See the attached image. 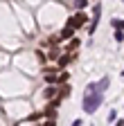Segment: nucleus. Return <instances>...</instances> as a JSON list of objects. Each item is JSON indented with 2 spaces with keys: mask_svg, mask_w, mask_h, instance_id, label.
Masks as SVG:
<instances>
[{
  "mask_svg": "<svg viewBox=\"0 0 124 126\" xmlns=\"http://www.w3.org/2000/svg\"><path fill=\"white\" fill-rule=\"evenodd\" d=\"M86 20H88V16L79 11V14H74V16H72V18L68 20V25H70L72 29H77V27H84V25H86Z\"/></svg>",
  "mask_w": 124,
  "mask_h": 126,
  "instance_id": "nucleus-2",
  "label": "nucleus"
},
{
  "mask_svg": "<svg viewBox=\"0 0 124 126\" xmlns=\"http://www.w3.org/2000/svg\"><path fill=\"white\" fill-rule=\"evenodd\" d=\"M45 126H54V124H52V122H48V124H45Z\"/></svg>",
  "mask_w": 124,
  "mask_h": 126,
  "instance_id": "nucleus-12",
  "label": "nucleus"
},
{
  "mask_svg": "<svg viewBox=\"0 0 124 126\" xmlns=\"http://www.w3.org/2000/svg\"><path fill=\"white\" fill-rule=\"evenodd\" d=\"M70 36H72V27L68 25V27H66L63 32H61V38H70Z\"/></svg>",
  "mask_w": 124,
  "mask_h": 126,
  "instance_id": "nucleus-4",
  "label": "nucleus"
},
{
  "mask_svg": "<svg viewBox=\"0 0 124 126\" xmlns=\"http://www.w3.org/2000/svg\"><path fill=\"white\" fill-rule=\"evenodd\" d=\"M122 124H124V122H120V124H117V126H122Z\"/></svg>",
  "mask_w": 124,
  "mask_h": 126,
  "instance_id": "nucleus-13",
  "label": "nucleus"
},
{
  "mask_svg": "<svg viewBox=\"0 0 124 126\" xmlns=\"http://www.w3.org/2000/svg\"><path fill=\"white\" fill-rule=\"evenodd\" d=\"M99 104H102V92L97 90V86H95V83H90V86L86 88V94H84L81 108L86 110V113H95Z\"/></svg>",
  "mask_w": 124,
  "mask_h": 126,
  "instance_id": "nucleus-1",
  "label": "nucleus"
},
{
  "mask_svg": "<svg viewBox=\"0 0 124 126\" xmlns=\"http://www.w3.org/2000/svg\"><path fill=\"white\" fill-rule=\"evenodd\" d=\"M108 83H111V79H108V77H104L102 81H99V83H95V86H97V90H99V92H104V90L108 88Z\"/></svg>",
  "mask_w": 124,
  "mask_h": 126,
  "instance_id": "nucleus-3",
  "label": "nucleus"
},
{
  "mask_svg": "<svg viewBox=\"0 0 124 126\" xmlns=\"http://www.w3.org/2000/svg\"><path fill=\"white\" fill-rule=\"evenodd\" d=\"M113 27H115V29H122V27H124V23H122V20H117V18H115V20H113Z\"/></svg>",
  "mask_w": 124,
  "mask_h": 126,
  "instance_id": "nucleus-8",
  "label": "nucleus"
},
{
  "mask_svg": "<svg viewBox=\"0 0 124 126\" xmlns=\"http://www.w3.org/2000/svg\"><path fill=\"white\" fill-rule=\"evenodd\" d=\"M122 38H124V34H122V29H117V32H115V41H117V43H122Z\"/></svg>",
  "mask_w": 124,
  "mask_h": 126,
  "instance_id": "nucleus-6",
  "label": "nucleus"
},
{
  "mask_svg": "<svg viewBox=\"0 0 124 126\" xmlns=\"http://www.w3.org/2000/svg\"><path fill=\"white\" fill-rule=\"evenodd\" d=\"M74 5L81 9V7H86V5H88V0H74Z\"/></svg>",
  "mask_w": 124,
  "mask_h": 126,
  "instance_id": "nucleus-7",
  "label": "nucleus"
},
{
  "mask_svg": "<svg viewBox=\"0 0 124 126\" xmlns=\"http://www.w3.org/2000/svg\"><path fill=\"white\" fill-rule=\"evenodd\" d=\"M68 61H70V56H61V59H59V65H61V68H63V65H66V63H68Z\"/></svg>",
  "mask_w": 124,
  "mask_h": 126,
  "instance_id": "nucleus-9",
  "label": "nucleus"
},
{
  "mask_svg": "<svg viewBox=\"0 0 124 126\" xmlns=\"http://www.w3.org/2000/svg\"><path fill=\"white\" fill-rule=\"evenodd\" d=\"M54 92H56V88H45V92H43V94L50 99V97H54Z\"/></svg>",
  "mask_w": 124,
  "mask_h": 126,
  "instance_id": "nucleus-5",
  "label": "nucleus"
},
{
  "mask_svg": "<svg viewBox=\"0 0 124 126\" xmlns=\"http://www.w3.org/2000/svg\"><path fill=\"white\" fill-rule=\"evenodd\" d=\"M81 124H84L81 119H77V122H72V126H81Z\"/></svg>",
  "mask_w": 124,
  "mask_h": 126,
  "instance_id": "nucleus-11",
  "label": "nucleus"
},
{
  "mask_svg": "<svg viewBox=\"0 0 124 126\" xmlns=\"http://www.w3.org/2000/svg\"><path fill=\"white\" fill-rule=\"evenodd\" d=\"M61 97H70V88H68V86H66L63 90H61Z\"/></svg>",
  "mask_w": 124,
  "mask_h": 126,
  "instance_id": "nucleus-10",
  "label": "nucleus"
}]
</instances>
